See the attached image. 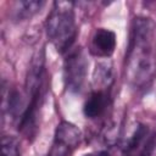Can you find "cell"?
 <instances>
[{"mask_svg":"<svg viewBox=\"0 0 156 156\" xmlns=\"http://www.w3.org/2000/svg\"><path fill=\"white\" fill-rule=\"evenodd\" d=\"M63 62V80L68 91L79 93L87 78L88 58L84 50L79 48L71 49Z\"/></svg>","mask_w":156,"mask_h":156,"instance_id":"3","label":"cell"},{"mask_svg":"<svg viewBox=\"0 0 156 156\" xmlns=\"http://www.w3.org/2000/svg\"><path fill=\"white\" fill-rule=\"evenodd\" d=\"M83 156H110L108 151L106 150H100V151H94V152H89V154H85Z\"/></svg>","mask_w":156,"mask_h":156,"instance_id":"9","label":"cell"},{"mask_svg":"<svg viewBox=\"0 0 156 156\" xmlns=\"http://www.w3.org/2000/svg\"><path fill=\"white\" fill-rule=\"evenodd\" d=\"M115 49H116L115 32L106 28H99L94 32L89 49L94 56L107 58L113 54Z\"/></svg>","mask_w":156,"mask_h":156,"instance_id":"4","label":"cell"},{"mask_svg":"<svg viewBox=\"0 0 156 156\" xmlns=\"http://www.w3.org/2000/svg\"><path fill=\"white\" fill-rule=\"evenodd\" d=\"M1 156H21L18 143L13 136L5 135L1 139Z\"/></svg>","mask_w":156,"mask_h":156,"instance_id":"8","label":"cell"},{"mask_svg":"<svg viewBox=\"0 0 156 156\" xmlns=\"http://www.w3.org/2000/svg\"><path fill=\"white\" fill-rule=\"evenodd\" d=\"M48 39L60 52H68L77 38L74 4L72 1H55L45 22Z\"/></svg>","mask_w":156,"mask_h":156,"instance_id":"2","label":"cell"},{"mask_svg":"<svg viewBox=\"0 0 156 156\" xmlns=\"http://www.w3.org/2000/svg\"><path fill=\"white\" fill-rule=\"evenodd\" d=\"M44 1L41 0H23L17 1L13 5L12 10V17L17 21H24L34 16L40 11V9L44 6Z\"/></svg>","mask_w":156,"mask_h":156,"instance_id":"7","label":"cell"},{"mask_svg":"<svg viewBox=\"0 0 156 156\" xmlns=\"http://www.w3.org/2000/svg\"><path fill=\"white\" fill-rule=\"evenodd\" d=\"M108 100H110V94L108 90H102V89H95L90 96L87 99L84 106H83V112L87 118H98L100 117L107 108L108 106Z\"/></svg>","mask_w":156,"mask_h":156,"instance_id":"6","label":"cell"},{"mask_svg":"<svg viewBox=\"0 0 156 156\" xmlns=\"http://www.w3.org/2000/svg\"><path fill=\"white\" fill-rule=\"evenodd\" d=\"M80 140H82V132L76 124L67 121H62L57 124L55 129L54 143H57L73 151L79 145Z\"/></svg>","mask_w":156,"mask_h":156,"instance_id":"5","label":"cell"},{"mask_svg":"<svg viewBox=\"0 0 156 156\" xmlns=\"http://www.w3.org/2000/svg\"><path fill=\"white\" fill-rule=\"evenodd\" d=\"M156 77V28L147 17H135L126 52L124 78L135 90L149 88Z\"/></svg>","mask_w":156,"mask_h":156,"instance_id":"1","label":"cell"}]
</instances>
